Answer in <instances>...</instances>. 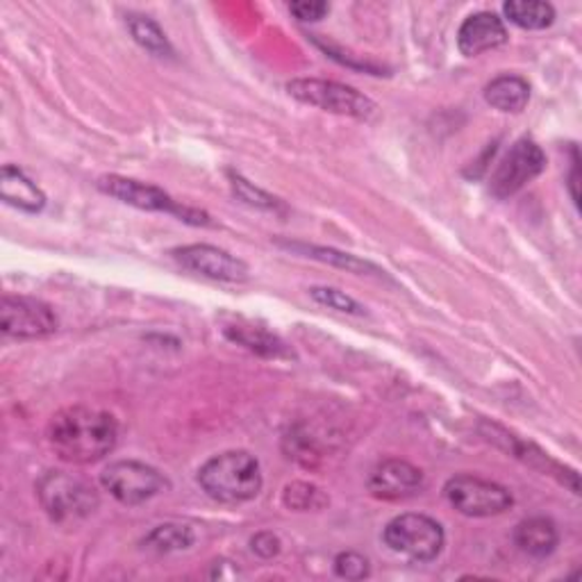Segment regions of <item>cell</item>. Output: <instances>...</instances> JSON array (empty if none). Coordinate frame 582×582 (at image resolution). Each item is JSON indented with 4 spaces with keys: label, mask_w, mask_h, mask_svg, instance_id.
Instances as JSON below:
<instances>
[{
    "label": "cell",
    "mask_w": 582,
    "mask_h": 582,
    "mask_svg": "<svg viewBox=\"0 0 582 582\" xmlns=\"http://www.w3.org/2000/svg\"><path fill=\"white\" fill-rule=\"evenodd\" d=\"M46 435L60 459L94 464L114 451L119 440V425L109 412L73 405L51 419Z\"/></svg>",
    "instance_id": "obj_1"
},
{
    "label": "cell",
    "mask_w": 582,
    "mask_h": 582,
    "mask_svg": "<svg viewBox=\"0 0 582 582\" xmlns=\"http://www.w3.org/2000/svg\"><path fill=\"white\" fill-rule=\"evenodd\" d=\"M199 485L210 498L237 506V502L253 500L262 491L264 480L255 455L246 451H225L203 464Z\"/></svg>",
    "instance_id": "obj_2"
},
{
    "label": "cell",
    "mask_w": 582,
    "mask_h": 582,
    "mask_svg": "<svg viewBox=\"0 0 582 582\" xmlns=\"http://www.w3.org/2000/svg\"><path fill=\"white\" fill-rule=\"evenodd\" d=\"M36 496L42 500L46 515L57 523H71L89 517L100 498L96 487L75 474L49 472L36 483Z\"/></svg>",
    "instance_id": "obj_3"
},
{
    "label": "cell",
    "mask_w": 582,
    "mask_h": 582,
    "mask_svg": "<svg viewBox=\"0 0 582 582\" xmlns=\"http://www.w3.org/2000/svg\"><path fill=\"white\" fill-rule=\"evenodd\" d=\"M382 539L396 555L423 564L440 558L446 544V532L433 517L408 512L387 523Z\"/></svg>",
    "instance_id": "obj_4"
},
{
    "label": "cell",
    "mask_w": 582,
    "mask_h": 582,
    "mask_svg": "<svg viewBox=\"0 0 582 582\" xmlns=\"http://www.w3.org/2000/svg\"><path fill=\"white\" fill-rule=\"evenodd\" d=\"M287 92L303 105L351 116V119L360 121L373 119L378 112V105L356 87H348L335 81H321V77H298V81L287 83Z\"/></svg>",
    "instance_id": "obj_5"
},
{
    "label": "cell",
    "mask_w": 582,
    "mask_h": 582,
    "mask_svg": "<svg viewBox=\"0 0 582 582\" xmlns=\"http://www.w3.org/2000/svg\"><path fill=\"white\" fill-rule=\"evenodd\" d=\"M98 189L107 197L121 201L126 205H133L137 210H146V212H167L173 214L187 223L193 225H210V216L197 210H189L180 203H176L169 193L160 187L148 184V182H139L133 178H124V176H103L98 180Z\"/></svg>",
    "instance_id": "obj_6"
},
{
    "label": "cell",
    "mask_w": 582,
    "mask_h": 582,
    "mask_svg": "<svg viewBox=\"0 0 582 582\" xmlns=\"http://www.w3.org/2000/svg\"><path fill=\"white\" fill-rule=\"evenodd\" d=\"M100 485L124 506H141L169 489V480L158 469L137 459L112 462L100 474Z\"/></svg>",
    "instance_id": "obj_7"
},
{
    "label": "cell",
    "mask_w": 582,
    "mask_h": 582,
    "mask_svg": "<svg viewBox=\"0 0 582 582\" xmlns=\"http://www.w3.org/2000/svg\"><path fill=\"white\" fill-rule=\"evenodd\" d=\"M444 494L459 515L472 519L496 517L515 506V498L506 487L467 474L451 478L444 487Z\"/></svg>",
    "instance_id": "obj_8"
},
{
    "label": "cell",
    "mask_w": 582,
    "mask_h": 582,
    "mask_svg": "<svg viewBox=\"0 0 582 582\" xmlns=\"http://www.w3.org/2000/svg\"><path fill=\"white\" fill-rule=\"evenodd\" d=\"M547 169V155L532 139H519L496 167L489 189L496 199H510Z\"/></svg>",
    "instance_id": "obj_9"
},
{
    "label": "cell",
    "mask_w": 582,
    "mask_h": 582,
    "mask_svg": "<svg viewBox=\"0 0 582 582\" xmlns=\"http://www.w3.org/2000/svg\"><path fill=\"white\" fill-rule=\"evenodd\" d=\"M60 321L53 307L28 296H3L0 305V328L14 339H39L57 330Z\"/></svg>",
    "instance_id": "obj_10"
},
{
    "label": "cell",
    "mask_w": 582,
    "mask_h": 582,
    "mask_svg": "<svg viewBox=\"0 0 582 582\" xmlns=\"http://www.w3.org/2000/svg\"><path fill=\"white\" fill-rule=\"evenodd\" d=\"M171 255L187 271H193V274L205 276L210 281L244 283L251 276L248 264L244 260L230 255L223 248L210 246V244L182 246V248H176Z\"/></svg>",
    "instance_id": "obj_11"
},
{
    "label": "cell",
    "mask_w": 582,
    "mask_h": 582,
    "mask_svg": "<svg viewBox=\"0 0 582 582\" xmlns=\"http://www.w3.org/2000/svg\"><path fill=\"white\" fill-rule=\"evenodd\" d=\"M425 485L421 469L405 459H384L371 474L369 489L382 500H405L416 496Z\"/></svg>",
    "instance_id": "obj_12"
},
{
    "label": "cell",
    "mask_w": 582,
    "mask_h": 582,
    "mask_svg": "<svg viewBox=\"0 0 582 582\" xmlns=\"http://www.w3.org/2000/svg\"><path fill=\"white\" fill-rule=\"evenodd\" d=\"M508 42V30L494 12H476L467 17L457 32V49L462 55L476 57L485 51L498 49Z\"/></svg>",
    "instance_id": "obj_13"
},
{
    "label": "cell",
    "mask_w": 582,
    "mask_h": 582,
    "mask_svg": "<svg viewBox=\"0 0 582 582\" xmlns=\"http://www.w3.org/2000/svg\"><path fill=\"white\" fill-rule=\"evenodd\" d=\"M0 197H3L8 205L28 214L42 212L46 205L44 191L25 176L23 169L12 165H6L3 171H0Z\"/></svg>",
    "instance_id": "obj_14"
},
{
    "label": "cell",
    "mask_w": 582,
    "mask_h": 582,
    "mask_svg": "<svg viewBox=\"0 0 582 582\" xmlns=\"http://www.w3.org/2000/svg\"><path fill=\"white\" fill-rule=\"evenodd\" d=\"M560 541L558 528L547 517H532L517 526L515 530V544L521 553L530 558H547L555 551Z\"/></svg>",
    "instance_id": "obj_15"
},
{
    "label": "cell",
    "mask_w": 582,
    "mask_h": 582,
    "mask_svg": "<svg viewBox=\"0 0 582 582\" xmlns=\"http://www.w3.org/2000/svg\"><path fill=\"white\" fill-rule=\"evenodd\" d=\"M223 335L235 341L244 348H248L251 353H257L262 358H289V351H287V343L276 337L274 332H268L260 326H248V324H232V326H225L223 328Z\"/></svg>",
    "instance_id": "obj_16"
},
{
    "label": "cell",
    "mask_w": 582,
    "mask_h": 582,
    "mask_svg": "<svg viewBox=\"0 0 582 582\" xmlns=\"http://www.w3.org/2000/svg\"><path fill=\"white\" fill-rule=\"evenodd\" d=\"M485 100L508 114H519L530 100V85L519 75H500L485 87Z\"/></svg>",
    "instance_id": "obj_17"
},
{
    "label": "cell",
    "mask_w": 582,
    "mask_h": 582,
    "mask_svg": "<svg viewBox=\"0 0 582 582\" xmlns=\"http://www.w3.org/2000/svg\"><path fill=\"white\" fill-rule=\"evenodd\" d=\"M126 25H128L135 42L144 51H148L155 57H173V46L169 42L167 32L160 28V23H155L146 14H128Z\"/></svg>",
    "instance_id": "obj_18"
},
{
    "label": "cell",
    "mask_w": 582,
    "mask_h": 582,
    "mask_svg": "<svg viewBox=\"0 0 582 582\" xmlns=\"http://www.w3.org/2000/svg\"><path fill=\"white\" fill-rule=\"evenodd\" d=\"M502 12H506L510 23L523 30H547L555 21L553 6L541 3V0H510L502 6Z\"/></svg>",
    "instance_id": "obj_19"
},
{
    "label": "cell",
    "mask_w": 582,
    "mask_h": 582,
    "mask_svg": "<svg viewBox=\"0 0 582 582\" xmlns=\"http://www.w3.org/2000/svg\"><path fill=\"white\" fill-rule=\"evenodd\" d=\"M287 248L292 251H298L303 253L305 257H313V260H319L324 264H332V266H339V268H346L348 274H358V276H367V274H373V276H380V268L367 260H360L356 255H348V253H341L337 248H326V246H305V244H285Z\"/></svg>",
    "instance_id": "obj_20"
},
{
    "label": "cell",
    "mask_w": 582,
    "mask_h": 582,
    "mask_svg": "<svg viewBox=\"0 0 582 582\" xmlns=\"http://www.w3.org/2000/svg\"><path fill=\"white\" fill-rule=\"evenodd\" d=\"M193 539H197V535L189 526L162 523L144 537V547L155 553H178L187 551L193 544Z\"/></svg>",
    "instance_id": "obj_21"
},
{
    "label": "cell",
    "mask_w": 582,
    "mask_h": 582,
    "mask_svg": "<svg viewBox=\"0 0 582 582\" xmlns=\"http://www.w3.org/2000/svg\"><path fill=\"white\" fill-rule=\"evenodd\" d=\"M283 502L289 510L296 512H309V510H324L330 498L328 494L317 487V485H309V483H292L285 487L283 491Z\"/></svg>",
    "instance_id": "obj_22"
},
{
    "label": "cell",
    "mask_w": 582,
    "mask_h": 582,
    "mask_svg": "<svg viewBox=\"0 0 582 582\" xmlns=\"http://www.w3.org/2000/svg\"><path fill=\"white\" fill-rule=\"evenodd\" d=\"M309 296H313L319 305L335 309V313H341V315H351V317L367 315L364 307L353 296H348L335 287H313L309 289Z\"/></svg>",
    "instance_id": "obj_23"
},
{
    "label": "cell",
    "mask_w": 582,
    "mask_h": 582,
    "mask_svg": "<svg viewBox=\"0 0 582 582\" xmlns=\"http://www.w3.org/2000/svg\"><path fill=\"white\" fill-rule=\"evenodd\" d=\"M230 184H232V191H235V197L240 201H244L246 205H251V208H260V210H278L281 208L278 199H274V197H271V193L253 187L242 176L230 173Z\"/></svg>",
    "instance_id": "obj_24"
},
{
    "label": "cell",
    "mask_w": 582,
    "mask_h": 582,
    "mask_svg": "<svg viewBox=\"0 0 582 582\" xmlns=\"http://www.w3.org/2000/svg\"><path fill=\"white\" fill-rule=\"evenodd\" d=\"M335 573L343 580H364L371 575V564L364 555L356 551H346L335 558Z\"/></svg>",
    "instance_id": "obj_25"
},
{
    "label": "cell",
    "mask_w": 582,
    "mask_h": 582,
    "mask_svg": "<svg viewBox=\"0 0 582 582\" xmlns=\"http://www.w3.org/2000/svg\"><path fill=\"white\" fill-rule=\"evenodd\" d=\"M289 12L303 23H317L328 17L330 6L321 3V0H298V3L289 6Z\"/></svg>",
    "instance_id": "obj_26"
},
{
    "label": "cell",
    "mask_w": 582,
    "mask_h": 582,
    "mask_svg": "<svg viewBox=\"0 0 582 582\" xmlns=\"http://www.w3.org/2000/svg\"><path fill=\"white\" fill-rule=\"evenodd\" d=\"M251 549H253V553H257L260 558L271 560V558H276V555L281 553L283 544H281L278 535H274V532H257V535L251 539Z\"/></svg>",
    "instance_id": "obj_27"
}]
</instances>
